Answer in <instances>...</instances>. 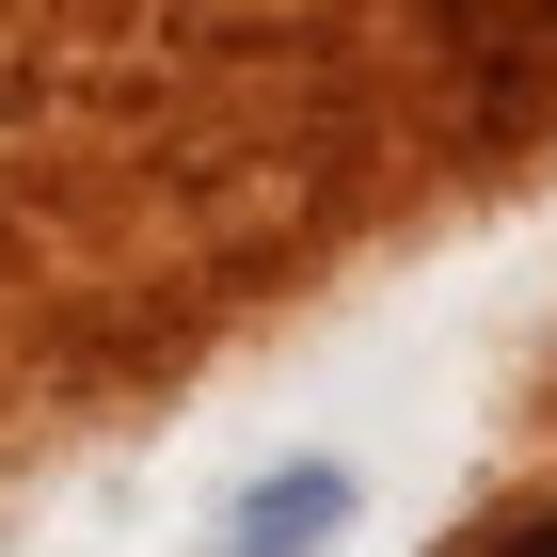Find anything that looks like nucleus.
<instances>
[{
    "label": "nucleus",
    "instance_id": "f257e3e1",
    "mask_svg": "<svg viewBox=\"0 0 557 557\" xmlns=\"http://www.w3.org/2000/svg\"><path fill=\"white\" fill-rule=\"evenodd\" d=\"M350 525V478L335 462H287V478H256L239 510H223V557H319Z\"/></svg>",
    "mask_w": 557,
    "mask_h": 557
},
{
    "label": "nucleus",
    "instance_id": "f03ea898",
    "mask_svg": "<svg viewBox=\"0 0 557 557\" xmlns=\"http://www.w3.org/2000/svg\"><path fill=\"white\" fill-rule=\"evenodd\" d=\"M510 557H557V525H525V542H510Z\"/></svg>",
    "mask_w": 557,
    "mask_h": 557
}]
</instances>
